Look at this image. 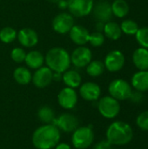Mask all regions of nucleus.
Segmentation results:
<instances>
[{
    "instance_id": "f257e3e1",
    "label": "nucleus",
    "mask_w": 148,
    "mask_h": 149,
    "mask_svg": "<svg viewBox=\"0 0 148 149\" xmlns=\"http://www.w3.org/2000/svg\"><path fill=\"white\" fill-rule=\"evenodd\" d=\"M60 139L61 132L54 124H43L34 131L31 141L36 149H53Z\"/></svg>"
},
{
    "instance_id": "f03ea898",
    "label": "nucleus",
    "mask_w": 148,
    "mask_h": 149,
    "mask_svg": "<svg viewBox=\"0 0 148 149\" xmlns=\"http://www.w3.org/2000/svg\"><path fill=\"white\" fill-rule=\"evenodd\" d=\"M44 63L53 72L63 73L71 66V55L63 47H53L45 54Z\"/></svg>"
},
{
    "instance_id": "7ed1b4c3",
    "label": "nucleus",
    "mask_w": 148,
    "mask_h": 149,
    "mask_svg": "<svg viewBox=\"0 0 148 149\" xmlns=\"http://www.w3.org/2000/svg\"><path fill=\"white\" fill-rule=\"evenodd\" d=\"M106 140L116 146H123L129 143L133 137V132L130 125L124 121H114L107 128L106 133Z\"/></svg>"
},
{
    "instance_id": "20e7f679",
    "label": "nucleus",
    "mask_w": 148,
    "mask_h": 149,
    "mask_svg": "<svg viewBox=\"0 0 148 149\" xmlns=\"http://www.w3.org/2000/svg\"><path fill=\"white\" fill-rule=\"evenodd\" d=\"M94 141V133L90 126L79 127L72 132V144L76 149H86Z\"/></svg>"
},
{
    "instance_id": "39448f33",
    "label": "nucleus",
    "mask_w": 148,
    "mask_h": 149,
    "mask_svg": "<svg viewBox=\"0 0 148 149\" xmlns=\"http://www.w3.org/2000/svg\"><path fill=\"white\" fill-rule=\"evenodd\" d=\"M108 92L110 96L117 100H126L130 99L133 90L130 84L121 79L113 80L108 86Z\"/></svg>"
},
{
    "instance_id": "423d86ee",
    "label": "nucleus",
    "mask_w": 148,
    "mask_h": 149,
    "mask_svg": "<svg viewBox=\"0 0 148 149\" xmlns=\"http://www.w3.org/2000/svg\"><path fill=\"white\" fill-rule=\"evenodd\" d=\"M98 109L104 118L113 119L120 113V105L119 100L112 96H105L99 100Z\"/></svg>"
},
{
    "instance_id": "0eeeda50",
    "label": "nucleus",
    "mask_w": 148,
    "mask_h": 149,
    "mask_svg": "<svg viewBox=\"0 0 148 149\" xmlns=\"http://www.w3.org/2000/svg\"><path fill=\"white\" fill-rule=\"evenodd\" d=\"M69 13L73 17H86L92 11L94 0H66Z\"/></svg>"
},
{
    "instance_id": "6e6552de",
    "label": "nucleus",
    "mask_w": 148,
    "mask_h": 149,
    "mask_svg": "<svg viewBox=\"0 0 148 149\" xmlns=\"http://www.w3.org/2000/svg\"><path fill=\"white\" fill-rule=\"evenodd\" d=\"M74 25V17L69 12H60L57 14L51 22L52 29L58 34L69 33Z\"/></svg>"
},
{
    "instance_id": "1a4fd4ad",
    "label": "nucleus",
    "mask_w": 148,
    "mask_h": 149,
    "mask_svg": "<svg viewBox=\"0 0 148 149\" xmlns=\"http://www.w3.org/2000/svg\"><path fill=\"white\" fill-rule=\"evenodd\" d=\"M92 58V52L85 45L77 47L71 54V63L77 68L85 67Z\"/></svg>"
},
{
    "instance_id": "9d476101",
    "label": "nucleus",
    "mask_w": 148,
    "mask_h": 149,
    "mask_svg": "<svg viewBox=\"0 0 148 149\" xmlns=\"http://www.w3.org/2000/svg\"><path fill=\"white\" fill-rule=\"evenodd\" d=\"M78 93L75 89L65 87L60 90L58 94V102L59 106L65 110L73 109L78 104Z\"/></svg>"
},
{
    "instance_id": "9b49d317",
    "label": "nucleus",
    "mask_w": 148,
    "mask_h": 149,
    "mask_svg": "<svg viewBox=\"0 0 148 149\" xmlns=\"http://www.w3.org/2000/svg\"><path fill=\"white\" fill-rule=\"evenodd\" d=\"M60 131L65 133H72L79 127L78 118L69 113L60 114L58 118H55L53 123Z\"/></svg>"
},
{
    "instance_id": "f8f14e48",
    "label": "nucleus",
    "mask_w": 148,
    "mask_h": 149,
    "mask_svg": "<svg viewBox=\"0 0 148 149\" xmlns=\"http://www.w3.org/2000/svg\"><path fill=\"white\" fill-rule=\"evenodd\" d=\"M53 81V72L47 67L43 65L40 68L35 70L32 74L31 82L38 88H45L51 84Z\"/></svg>"
},
{
    "instance_id": "ddd939ff",
    "label": "nucleus",
    "mask_w": 148,
    "mask_h": 149,
    "mask_svg": "<svg viewBox=\"0 0 148 149\" xmlns=\"http://www.w3.org/2000/svg\"><path fill=\"white\" fill-rule=\"evenodd\" d=\"M125 56L119 50L111 51L105 58L104 65L107 71L116 72L120 71L125 65Z\"/></svg>"
},
{
    "instance_id": "4468645a",
    "label": "nucleus",
    "mask_w": 148,
    "mask_h": 149,
    "mask_svg": "<svg viewBox=\"0 0 148 149\" xmlns=\"http://www.w3.org/2000/svg\"><path fill=\"white\" fill-rule=\"evenodd\" d=\"M79 95L87 101L98 100L101 95L100 86L94 82H85L79 86Z\"/></svg>"
},
{
    "instance_id": "2eb2a0df",
    "label": "nucleus",
    "mask_w": 148,
    "mask_h": 149,
    "mask_svg": "<svg viewBox=\"0 0 148 149\" xmlns=\"http://www.w3.org/2000/svg\"><path fill=\"white\" fill-rule=\"evenodd\" d=\"M92 13L94 17L100 22L106 23L111 20L113 17V11L111 3L106 0H100L97 3H94Z\"/></svg>"
},
{
    "instance_id": "dca6fc26",
    "label": "nucleus",
    "mask_w": 148,
    "mask_h": 149,
    "mask_svg": "<svg viewBox=\"0 0 148 149\" xmlns=\"http://www.w3.org/2000/svg\"><path fill=\"white\" fill-rule=\"evenodd\" d=\"M19 44L25 48H32L38 43V35L31 28H23L17 32V37Z\"/></svg>"
},
{
    "instance_id": "f3484780",
    "label": "nucleus",
    "mask_w": 148,
    "mask_h": 149,
    "mask_svg": "<svg viewBox=\"0 0 148 149\" xmlns=\"http://www.w3.org/2000/svg\"><path fill=\"white\" fill-rule=\"evenodd\" d=\"M69 37L75 45L82 46L88 43L90 32L85 26L81 24H74L69 31Z\"/></svg>"
},
{
    "instance_id": "a211bd4d",
    "label": "nucleus",
    "mask_w": 148,
    "mask_h": 149,
    "mask_svg": "<svg viewBox=\"0 0 148 149\" xmlns=\"http://www.w3.org/2000/svg\"><path fill=\"white\" fill-rule=\"evenodd\" d=\"M24 63L29 69L37 70L44 65V56L39 51H37V50L30 51L28 53H26Z\"/></svg>"
},
{
    "instance_id": "6ab92c4d",
    "label": "nucleus",
    "mask_w": 148,
    "mask_h": 149,
    "mask_svg": "<svg viewBox=\"0 0 148 149\" xmlns=\"http://www.w3.org/2000/svg\"><path fill=\"white\" fill-rule=\"evenodd\" d=\"M62 80L67 87L75 89L80 86L82 83V77L78 71L69 68L62 73Z\"/></svg>"
},
{
    "instance_id": "aec40b11",
    "label": "nucleus",
    "mask_w": 148,
    "mask_h": 149,
    "mask_svg": "<svg viewBox=\"0 0 148 149\" xmlns=\"http://www.w3.org/2000/svg\"><path fill=\"white\" fill-rule=\"evenodd\" d=\"M133 62L140 71L148 70V49L140 47L133 54Z\"/></svg>"
},
{
    "instance_id": "412c9836",
    "label": "nucleus",
    "mask_w": 148,
    "mask_h": 149,
    "mask_svg": "<svg viewBox=\"0 0 148 149\" xmlns=\"http://www.w3.org/2000/svg\"><path fill=\"white\" fill-rule=\"evenodd\" d=\"M132 86L139 92L148 91V70L139 71L132 77Z\"/></svg>"
},
{
    "instance_id": "4be33fe9",
    "label": "nucleus",
    "mask_w": 148,
    "mask_h": 149,
    "mask_svg": "<svg viewBox=\"0 0 148 149\" xmlns=\"http://www.w3.org/2000/svg\"><path fill=\"white\" fill-rule=\"evenodd\" d=\"M13 79L17 84L25 86L31 82L32 74L28 67L18 66L13 72Z\"/></svg>"
},
{
    "instance_id": "5701e85b",
    "label": "nucleus",
    "mask_w": 148,
    "mask_h": 149,
    "mask_svg": "<svg viewBox=\"0 0 148 149\" xmlns=\"http://www.w3.org/2000/svg\"><path fill=\"white\" fill-rule=\"evenodd\" d=\"M103 33L105 37L111 40H118L122 35V31L119 24L113 21H108L105 23Z\"/></svg>"
},
{
    "instance_id": "b1692460",
    "label": "nucleus",
    "mask_w": 148,
    "mask_h": 149,
    "mask_svg": "<svg viewBox=\"0 0 148 149\" xmlns=\"http://www.w3.org/2000/svg\"><path fill=\"white\" fill-rule=\"evenodd\" d=\"M113 15L119 18L125 17L130 10L129 4L125 0H114L111 3Z\"/></svg>"
},
{
    "instance_id": "393cba45",
    "label": "nucleus",
    "mask_w": 148,
    "mask_h": 149,
    "mask_svg": "<svg viewBox=\"0 0 148 149\" xmlns=\"http://www.w3.org/2000/svg\"><path fill=\"white\" fill-rule=\"evenodd\" d=\"M85 67H86V73L93 78L102 75L104 71L106 70L104 62L100 60H92Z\"/></svg>"
},
{
    "instance_id": "a878e982",
    "label": "nucleus",
    "mask_w": 148,
    "mask_h": 149,
    "mask_svg": "<svg viewBox=\"0 0 148 149\" xmlns=\"http://www.w3.org/2000/svg\"><path fill=\"white\" fill-rule=\"evenodd\" d=\"M38 117L44 124H52L56 118L53 109L48 106H43L38 109Z\"/></svg>"
},
{
    "instance_id": "bb28decb",
    "label": "nucleus",
    "mask_w": 148,
    "mask_h": 149,
    "mask_svg": "<svg viewBox=\"0 0 148 149\" xmlns=\"http://www.w3.org/2000/svg\"><path fill=\"white\" fill-rule=\"evenodd\" d=\"M17 37V31L10 26H5L0 30V40L4 44L12 43Z\"/></svg>"
},
{
    "instance_id": "cd10ccee",
    "label": "nucleus",
    "mask_w": 148,
    "mask_h": 149,
    "mask_svg": "<svg viewBox=\"0 0 148 149\" xmlns=\"http://www.w3.org/2000/svg\"><path fill=\"white\" fill-rule=\"evenodd\" d=\"M120 28L122 32L126 35H135L139 30V25L132 19H126L121 23Z\"/></svg>"
},
{
    "instance_id": "c85d7f7f",
    "label": "nucleus",
    "mask_w": 148,
    "mask_h": 149,
    "mask_svg": "<svg viewBox=\"0 0 148 149\" xmlns=\"http://www.w3.org/2000/svg\"><path fill=\"white\" fill-rule=\"evenodd\" d=\"M135 38L141 47L148 49V27L139 28L137 33L135 34Z\"/></svg>"
},
{
    "instance_id": "c756f323",
    "label": "nucleus",
    "mask_w": 148,
    "mask_h": 149,
    "mask_svg": "<svg viewBox=\"0 0 148 149\" xmlns=\"http://www.w3.org/2000/svg\"><path fill=\"white\" fill-rule=\"evenodd\" d=\"M90 45L93 47H99L105 43V35L103 32L100 31H94L92 33H90L89 41Z\"/></svg>"
},
{
    "instance_id": "7c9ffc66",
    "label": "nucleus",
    "mask_w": 148,
    "mask_h": 149,
    "mask_svg": "<svg viewBox=\"0 0 148 149\" xmlns=\"http://www.w3.org/2000/svg\"><path fill=\"white\" fill-rule=\"evenodd\" d=\"M26 56V52L21 47H15L10 52V58L15 63H22L24 62Z\"/></svg>"
},
{
    "instance_id": "2f4dec72",
    "label": "nucleus",
    "mask_w": 148,
    "mask_h": 149,
    "mask_svg": "<svg viewBox=\"0 0 148 149\" xmlns=\"http://www.w3.org/2000/svg\"><path fill=\"white\" fill-rule=\"evenodd\" d=\"M137 126L143 131H148V111L141 113L136 120Z\"/></svg>"
},
{
    "instance_id": "473e14b6",
    "label": "nucleus",
    "mask_w": 148,
    "mask_h": 149,
    "mask_svg": "<svg viewBox=\"0 0 148 149\" xmlns=\"http://www.w3.org/2000/svg\"><path fill=\"white\" fill-rule=\"evenodd\" d=\"M93 149H112V144L107 140H103L96 143Z\"/></svg>"
},
{
    "instance_id": "72a5a7b5",
    "label": "nucleus",
    "mask_w": 148,
    "mask_h": 149,
    "mask_svg": "<svg viewBox=\"0 0 148 149\" xmlns=\"http://www.w3.org/2000/svg\"><path fill=\"white\" fill-rule=\"evenodd\" d=\"M141 93L138 91L137 93H132V95L130 97V99L133 100V101L134 102H139L140 100H141Z\"/></svg>"
},
{
    "instance_id": "f704fd0d",
    "label": "nucleus",
    "mask_w": 148,
    "mask_h": 149,
    "mask_svg": "<svg viewBox=\"0 0 148 149\" xmlns=\"http://www.w3.org/2000/svg\"><path fill=\"white\" fill-rule=\"evenodd\" d=\"M54 149H72L71 145L65 142H59L57 144V146L54 148Z\"/></svg>"
},
{
    "instance_id": "c9c22d12",
    "label": "nucleus",
    "mask_w": 148,
    "mask_h": 149,
    "mask_svg": "<svg viewBox=\"0 0 148 149\" xmlns=\"http://www.w3.org/2000/svg\"><path fill=\"white\" fill-rule=\"evenodd\" d=\"M104 25H105V23H103V22H100V21H98V22H97V24H96V29H97V31L103 32V30H104Z\"/></svg>"
},
{
    "instance_id": "e433bc0d",
    "label": "nucleus",
    "mask_w": 148,
    "mask_h": 149,
    "mask_svg": "<svg viewBox=\"0 0 148 149\" xmlns=\"http://www.w3.org/2000/svg\"><path fill=\"white\" fill-rule=\"evenodd\" d=\"M53 80H62V73L59 72H53Z\"/></svg>"
},
{
    "instance_id": "4c0bfd02",
    "label": "nucleus",
    "mask_w": 148,
    "mask_h": 149,
    "mask_svg": "<svg viewBox=\"0 0 148 149\" xmlns=\"http://www.w3.org/2000/svg\"><path fill=\"white\" fill-rule=\"evenodd\" d=\"M48 1H50V2H51V3H60V2H62L63 0H48Z\"/></svg>"
},
{
    "instance_id": "58836bf2",
    "label": "nucleus",
    "mask_w": 148,
    "mask_h": 149,
    "mask_svg": "<svg viewBox=\"0 0 148 149\" xmlns=\"http://www.w3.org/2000/svg\"><path fill=\"white\" fill-rule=\"evenodd\" d=\"M0 1H1V0H0Z\"/></svg>"
}]
</instances>
